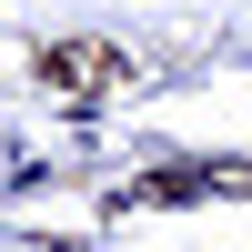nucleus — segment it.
Masks as SVG:
<instances>
[{
  "mask_svg": "<svg viewBox=\"0 0 252 252\" xmlns=\"http://www.w3.org/2000/svg\"><path fill=\"white\" fill-rule=\"evenodd\" d=\"M131 81V61L111 51V40H51L40 51V91H61V101H101V91H121Z\"/></svg>",
  "mask_w": 252,
  "mask_h": 252,
  "instance_id": "f257e3e1",
  "label": "nucleus"
}]
</instances>
